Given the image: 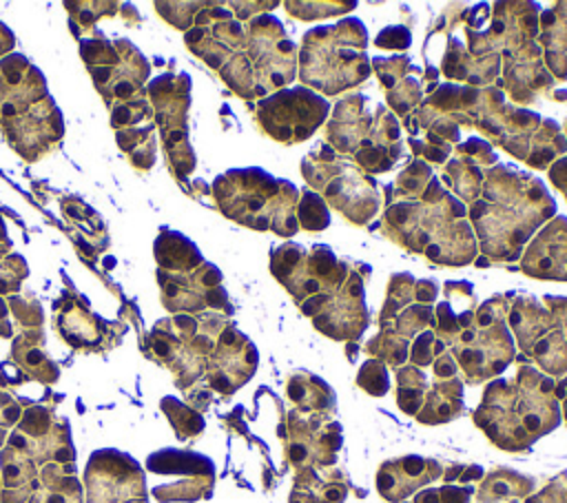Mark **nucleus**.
I'll use <instances>...</instances> for the list:
<instances>
[{
  "mask_svg": "<svg viewBox=\"0 0 567 503\" xmlns=\"http://www.w3.org/2000/svg\"><path fill=\"white\" fill-rule=\"evenodd\" d=\"M277 186L279 182L266 175L261 168L235 171L228 177L217 179V197L230 217L244 222L246 226L270 228L264 208L275 199H281L292 188L290 182H281V188Z\"/></svg>",
  "mask_w": 567,
  "mask_h": 503,
  "instance_id": "nucleus-3",
  "label": "nucleus"
},
{
  "mask_svg": "<svg viewBox=\"0 0 567 503\" xmlns=\"http://www.w3.org/2000/svg\"><path fill=\"white\" fill-rule=\"evenodd\" d=\"M361 47H365V27L354 18L308 31L301 51V80L326 93L359 84L370 73Z\"/></svg>",
  "mask_w": 567,
  "mask_h": 503,
  "instance_id": "nucleus-2",
  "label": "nucleus"
},
{
  "mask_svg": "<svg viewBox=\"0 0 567 503\" xmlns=\"http://www.w3.org/2000/svg\"><path fill=\"white\" fill-rule=\"evenodd\" d=\"M328 102L306 89H288L259 102V122L281 142L306 140L326 117Z\"/></svg>",
  "mask_w": 567,
  "mask_h": 503,
  "instance_id": "nucleus-4",
  "label": "nucleus"
},
{
  "mask_svg": "<svg viewBox=\"0 0 567 503\" xmlns=\"http://www.w3.org/2000/svg\"><path fill=\"white\" fill-rule=\"evenodd\" d=\"M483 197L485 202H476L470 217L492 257H518L529 233L554 213V199L545 186L509 166L487 177Z\"/></svg>",
  "mask_w": 567,
  "mask_h": 503,
  "instance_id": "nucleus-1",
  "label": "nucleus"
},
{
  "mask_svg": "<svg viewBox=\"0 0 567 503\" xmlns=\"http://www.w3.org/2000/svg\"><path fill=\"white\" fill-rule=\"evenodd\" d=\"M520 268L543 279H567V219L556 217L527 248Z\"/></svg>",
  "mask_w": 567,
  "mask_h": 503,
  "instance_id": "nucleus-6",
  "label": "nucleus"
},
{
  "mask_svg": "<svg viewBox=\"0 0 567 503\" xmlns=\"http://www.w3.org/2000/svg\"><path fill=\"white\" fill-rule=\"evenodd\" d=\"M299 219L308 230H321L326 228V224L330 222L328 217V208L323 204V199L310 191L303 193V199L299 204Z\"/></svg>",
  "mask_w": 567,
  "mask_h": 503,
  "instance_id": "nucleus-7",
  "label": "nucleus"
},
{
  "mask_svg": "<svg viewBox=\"0 0 567 503\" xmlns=\"http://www.w3.org/2000/svg\"><path fill=\"white\" fill-rule=\"evenodd\" d=\"M323 188L328 199L357 224L370 219L379 206L377 184L354 166H343L339 175L323 184Z\"/></svg>",
  "mask_w": 567,
  "mask_h": 503,
  "instance_id": "nucleus-5",
  "label": "nucleus"
},
{
  "mask_svg": "<svg viewBox=\"0 0 567 503\" xmlns=\"http://www.w3.org/2000/svg\"><path fill=\"white\" fill-rule=\"evenodd\" d=\"M410 44V33L403 27H388L377 35V47L383 49H405Z\"/></svg>",
  "mask_w": 567,
  "mask_h": 503,
  "instance_id": "nucleus-8",
  "label": "nucleus"
}]
</instances>
